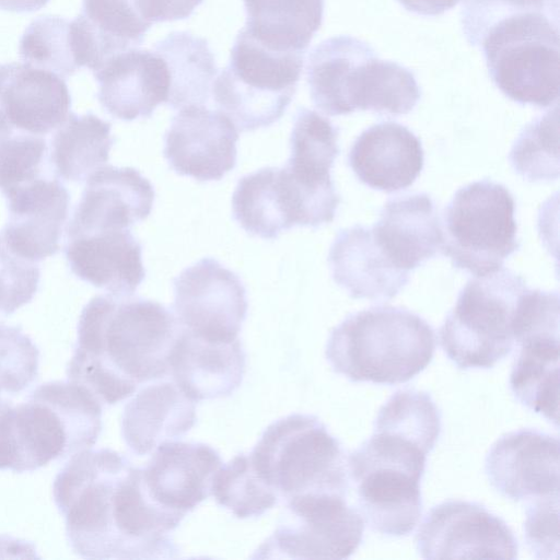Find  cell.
Wrapping results in <instances>:
<instances>
[{
  "instance_id": "cell-42",
  "label": "cell",
  "mask_w": 560,
  "mask_h": 560,
  "mask_svg": "<svg viewBox=\"0 0 560 560\" xmlns=\"http://www.w3.org/2000/svg\"><path fill=\"white\" fill-rule=\"evenodd\" d=\"M39 279L38 264L14 254L0 232V313L10 315L31 302Z\"/></svg>"
},
{
  "instance_id": "cell-3",
  "label": "cell",
  "mask_w": 560,
  "mask_h": 560,
  "mask_svg": "<svg viewBox=\"0 0 560 560\" xmlns=\"http://www.w3.org/2000/svg\"><path fill=\"white\" fill-rule=\"evenodd\" d=\"M102 431L101 401L71 381L47 382L25 402L0 410V469L33 471L91 448Z\"/></svg>"
},
{
  "instance_id": "cell-39",
  "label": "cell",
  "mask_w": 560,
  "mask_h": 560,
  "mask_svg": "<svg viewBox=\"0 0 560 560\" xmlns=\"http://www.w3.org/2000/svg\"><path fill=\"white\" fill-rule=\"evenodd\" d=\"M48 162L45 137L13 131L0 124V190L2 194L43 175Z\"/></svg>"
},
{
  "instance_id": "cell-40",
  "label": "cell",
  "mask_w": 560,
  "mask_h": 560,
  "mask_svg": "<svg viewBox=\"0 0 560 560\" xmlns=\"http://www.w3.org/2000/svg\"><path fill=\"white\" fill-rule=\"evenodd\" d=\"M39 351L20 328L0 324V394H18L38 375Z\"/></svg>"
},
{
  "instance_id": "cell-9",
  "label": "cell",
  "mask_w": 560,
  "mask_h": 560,
  "mask_svg": "<svg viewBox=\"0 0 560 560\" xmlns=\"http://www.w3.org/2000/svg\"><path fill=\"white\" fill-rule=\"evenodd\" d=\"M304 52L271 50L243 27L228 66L213 80L215 105L240 131H253L278 121L298 89Z\"/></svg>"
},
{
  "instance_id": "cell-26",
  "label": "cell",
  "mask_w": 560,
  "mask_h": 560,
  "mask_svg": "<svg viewBox=\"0 0 560 560\" xmlns=\"http://www.w3.org/2000/svg\"><path fill=\"white\" fill-rule=\"evenodd\" d=\"M328 264L334 281L353 299L390 300L410 278L385 256L371 229L359 224L339 231Z\"/></svg>"
},
{
  "instance_id": "cell-23",
  "label": "cell",
  "mask_w": 560,
  "mask_h": 560,
  "mask_svg": "<svg viewBox=\"0 0 560 560\" xmlns=\"http://www.w3.org/2000/svg\"><path fill=\"white\" fill-rule=\"evenodd\" d=\"M168 366L174 383L194 401L223 398L242 383L245 353L240 339L213 342L180 328Z\"/></svg>"
},
{
  "instance_id": "cell-17",
  "label": "cell",
  "mask_w": 560,
  "mask_h": 560,
  "mask_svg": "<svg viewBox=\"0 0 560 560\" xmlns=\"http://www.w3.org/2000/svg\"><path fill=\"white\" fill-rule=\"evenodd\" d=\"M85 180L81 199L67 226V237L129 230L151 213L154 187L138 170L103 165Z\"/></svg>"
},
{
  "instance_id": "cell-7",
  "label": "cell",
  "mask_w": 560,
  "mask_h": 560,
  "mask_svg": "<svg viewBox=\"0 0 560 560\" xmlns=\"http://www.w3.org/2000/svg\"><path fill=\"white\" fill-rule=\"evenodd\" d=\"M522 276L500 268L470 279L439 331L440 345L459 369H490L515 342L521 299L527 290Z\"/></svg>"
},
{
  "instance_id": "cell-38",
  "label": "cell",
  "mask_w": 560,
  "mask_h": 560,
  "mask_svg": "<svg viewBox=\"0 0 560 560\" xmlns=\"http://www.w3.org/2000/svg\"><path fill=\"white\" fill-rule=\"evenodd\" d=\"M558 106L528 124L517 137L509 155L517 174L529 182L551 180L559 176Z\"/></svg>"
},
{
  "instance_id": "cell-33",
  "label": "cell",
  "mask_w": 560,
  "mask_h": 560,
  "mask_svg": "<svg viewBox=\"0 0 560 560\" xmlns=\"http://www.w3.org/2000/svg\"><path fill=\"white\" fill-rule=\"evenodd\" d=\"M510 375L515 398L530 410L559 424V338L522 342Z\"/></svg>"
},
{
  "instance_id": "cell-10",
  "label": "cell",
  "mask_w": 560,
  "mask_h": 560,
  "mask_svg": "<svg viewBox=\"0 0 560 560\" xmlns=\"http://www.w3.org/2000/svg\"><path fill=\"white\" fill-rule=\"evenodd\" d=\"M514 210L512 194L499 183L483 179L462 187L444 210L442 254L475 277L502 268L520 247Z\"/></svg>"
},
{
  "instance_id": "cell-24",
  "label": "cell",
  "mask_w": 560,
  "mask_h": 560,
  "mask_svg": "<svg viewBox=\"0 0 560 560\" xmlns=\"http://www.w3.org/2000/svg\"><path fill=\"white\" fill-rule=\"evenodd\" d=\"M348 159L361 183L385 192L411 186L424 163L419 138L394 121L365 129L353 143Z\"/></svg>"
},
{
  "instance_id": "cell-41",
  "label": "cell",
  "mask_w": 560,
  "mask_h": 560,
  "mask_svg": "<svg viewBox=\"0 0 560 560\" xmlns=\"http://www.w3.org/2000/svg\"><path fill=\"white\" fill-rule=\"evenodd\" d=\"M559 0H466L460 23L467 42L476 46L490 26L508 16L540 12L559 18Z\"/></svg>"
},
{
  "instance_id": "cell-12",
  "label": "cell",
  "mask_w": 560,
  "mask_h": 560,
  "mask_svg": "<svg viewBox=\"0 0 560 560\" xmlns=\"http://www.w3.org/2000/svg\"><path fill=\"white\" fill-rule=\"evenodd\" d=\"M173 287V311L180 328L213 342L238 339L248 303L234 271L206 257L185 268Z\"/></svg>"
},
{
  "instance_id": "cell-14",
  "label": "cell",
  "mask_w": 560,
  "mask_h": 560,
  "mask_svg": "<svg viewBox=\"0 0 560 560\" xmlns=\"http://www.w3.org/2000/svg\"><path fill=\"white\" fill-rule=\"evenodd\" d=\"M238 130L221 110L188 105L173 117L164 136V158L178 175L220 180L236 165Z\"/></svg>"
},
{
  "instance_id": "cell-46",
  "label": "cell",
  "mask_w": 560,
  "mask_h": 560,
  "mask_svg": "<svg viewBox=\"0 0 560 560\" xmlns=\"http://www.w3.org/2000/svg\"><path fill=\"white\" fill-rule=\"evenodd\" d=\"M49 0H0V10L30 13L44 8Z\"/></svg>"
},
{
  "instance_id": "cell-13",
  "label": "cell",
  "mask_w": 560,
  "mask_h": 560,
  "mask_svg": "<svg viewBox=\"0 0 560 560\" xmlns=\"http://www.w3.org/2000/svg\"><path fill=\"white\" fill-rule=\"evenodd\" d=\"M415 544L419 556L428 560H514L518 551L504 521L479 503L462 500L433 506L420 524Z\"/></svg>"
},
{
  "instance_id": "cell-37",
  "label": "cell",
  "mask_w": 560,
  "mask_h": 560,
  "mask_svg": "<svg viewBox=\"0 0 560 560\" xmlns=\"http://www.w3.org/2000/svg\"><path fill=\"white\" fill-rule=\"evenodd\" d=\"M211 494L238 518L260 516L279 499L256 474L245 454L236 455L218 468L212 478Z\"/></svg>"
},
{
  "instance_id": "cell-30",
  "label": "cell",
  "mask_w": 560,
  "mask_h": 560,
  "mask_svg": "<svg viewBox=\"0 0 560 560\" xmlns=\"http://www.w3.org/2000/svg\"><path fill=\"white\" fill-rule=\"evenodd\" d=\"M243 1L244 28L271 50L305 54L323 22L324 0Z\"/></svg>"
},
{
  "instance_id": "cell-43",
  "label": "cell",
  "mask_w": 560,
  "mask_h": 560,
  "mask_svg": "<svg viewBox=\"0 0 560 560\" xmlns=\"http://www.w3.org/2000/svg\"><path fill=\"white\" fill-rule=\"evenodd\" d=\"M525 540L538 559H558L559 497L532 502L524 523Z\"/></svg>"
},
{
  "instance_id": "cell-8",
  "label": "cell",
  "mask_w": 560,
  "mask_h": 560,
  "mask_svg": "<svg viewBox=\"0 0 560 560\" xmlns=\"http://www.w3.org/2000/svg\"><path fill=\"white\" fill-rule=\"evenodd\" d=\"M559 18L528 12L490 26L476 47L495 86L520 104L547 107L559 96Z\"/></svg>"
},
{
  "instance_id": "cell-15",
  "label": "cell",
  "mask_w": 560,
  "mask_h": 560,
  "mask_svg": "<svg viewBox=\"0 0 560 560\" xmlns=\"http://www.w3.org/2000/svg\"><path fill=\"white\" fill-rule=\"evenodd\" d=\"M559 439L522 429L502 435L485 463L492 487L514 501L559 497Z\"/></svg>"
},
{
  "instance_id": "cell-1",
  "label": "cell",
  "mask_w": 560,
  "mask_h": 560,
  "mask_svg": "<svg viewBox=\"0 0 560 560\" xmlns=\"http://www.w3.org/2000/svg\"><path fill=\"white\" fill-rule=\"evenodd\" d=\"M66 536L84 559H168L177 548L170 537L183 516L148 495L142 470L110 450L75 453L52 485Z\"/></svg>"
},
{
  "instance_id": "cell-32",
  "label": "cell",
  "mask_w": 560,
  "mask_h": 560,
  "mask_svg": "<svg viewBox=\"0 0 560 560\" xmlns=\"http://www.w3.org/2000/svg\"><path fill=\"white\" fill-rule=\"evenodd\" d=\"M154 51L168 69L171 86L166 104L171 108L208 102L218 70L205 38L188 32H173L155 44Z\"/></svg>"
},
{
  "instance_id": "cell-36",
  "label": "cell",
  "mask_w": 560,
  "mask_h": 560,
  "mask_svg": "<svg viewBox=\"0 0 560 560\" xmlns=\"http://www.w3.org/2000/svg\"><path fill=\"white\" fill-rule=\"evenodd\" d=\"M81 14L96 39L102 65L110 56L141 45L152 25L140 16L133 0H82Z\"/></svg>"
},
{
  "instance_id": "cell-16",
  "label": "cell",
  "mask_w": 560,
  "mask_h": 560,
  "mask_svg": "<svg viewBox=\"0 0 560 560\" xmlns=\"http://www.w3.org/2000/svg\"><path fill=\"white\" fill-rule=\"evenodd\" d=\"M3 196L8 222L1 234L7 246L33 262L56 255L69 214L70 195L65 185L42 175Z\"/></svg>"
},
{
  "instance_id": "cell-2",
  "label": "cell",
  "mask_w": 560,
  "mask_h": 560,
  "mask_svg": "<svg viewBox=\"0 0 560 560\" xmlns=\"http://www.w3.org/2000/svg\"><path fill=\"white\" fill-rule=\"evenodd\" d=\"M179 331L174 314L155 301L96 295L80 314L68 380L103 404H117L141 384L170 374L168 359Z\"/></svg>"
},
{
  "instance_id": "cell-25",
  "label": "cell",
  "mask_w": 560,
  "mask_h": 560,
  "mask_svg": "<svg viewBox=\"0 0 560 560\" xmlns=\"http://www.w3.org/2000/svg\"><path fill=\"white\" fill-rule=\"evenodd\" d=\"M371 231L385 256L406 272L434 257L443 243L436 207L424 192L388 200Z\"/></svg>"
},
{
  "instance_id": "cell-11",
  "label": "cell",
  "mask_w": 560,
  "mask_h": 560,
  "mask_svg": "<svg viewBox=\"0 0 560 560\" xmlns=\"http://www.w3.org/2000/svg\"><path fill=\"white\" fill-rule=\"evenodd\" d=\"M285 501L281 522L253 558L347 559L360 546L364 522L346 495L305 493Z\"/></svg>"
},
{
  "instance_id": "cell-21",
  "label": "cell",
  "mask_w": 560,
  "mask_h": 560,
  "mask_svg": "<svg viewBox=\"0 0 560 560\" xmlns=\"http://www.w3.org/2000/svg\"><path fill=\"white\" fill-rule=\"evenodd\" d=\"M93 74L98 84V102L117 119L149 118L158 105L167 102L168 69L154 50L133 47L117 52Z\"/></svg>"
},
{
  "instance_id": "cell-28",
  "label": "cell",
  "mask_w": 560,
  "mask_h": 560,
  "mask_svg": "<svg viewBox=\"0 0 560 560\" xmlns=\"http://www.w3.org/2000/svg\"><path fill=\"white\" fill-rule=\"evenodd\" d=\"M24 63L50 71L63 80L82 67L93 71L98 62L92 31L82 14L69 21L45 15L34 20L20 40Z\"/></svg>"
},
{
  "instance_id": "cell-18",
  "label": "cell",
  "mask_w": 560,
  "mask_h": 560,
  "mask_svg": "<svg viewBox=\"0 0 560 560\" xmlns=\"http://www.w3.org/2000/svg\"><path fill=\"white\" fill-rule=\"evenodd\" d=\"M232 211L248 234L265 240L296 225H315L310 200L285 167H264L240 178Z\"/></svg>"
},
{
  "instance_id": "cell-5",
  "label": "cell",
  "mask_w": 560,
  "mask_h": 560,
  "mask_svg": "<svg viewBox=\"0 0 560 560\" xmlns=\"http://www.w3.org/2000/svg\"><path fill=\"white\" fill-rule=\"evenodd\" d=\"M425 462L427 453L417 444L376 431L348 456L359 513L372 530L392 537L413 530L422 511Z\"/></svg>"
},
{
  "instance_id": "cell-6",
  "label": "cell",
  "mask_w": 560,
  "mask_h": 560,
  "mask_svg": "<svg viewBox=\"0 0 560 560\" xmlns=\"http://www.w3.org/2000/svg\"><path fill=\"white\" fill-rule=\"evenodd\" d=\"M248 456L256 474L284 500L305 493H347V458L339 441L315 416L292 413L272 422Z\"/></svg>"
},
{
  "instance_id": "cell-22",
  "label": "cell",
  "mask_w": 560,
  "mask_h": 560,
  "mask_svg": "<svg viewBox=\"0 0 560 560\" xmlns=\"http://www.w3.org/2000/svg\"><path fill=\"white\" fill-rule=\"evenodd\" d=\"M65 255L79 279L115 295H132L145 277L142 246L130 230L67 237Z\"/></svg>"
},
{
  "instance_id": "cell-34",
  "label": "cell",
  "mask_w": 560,
  "mask_h": 560,
  "mask_svg": "<svg viewBox=\"0 0 560 560\" xmlns=\"http://www.w3.org/2000/svg\"><path fill=\"white\" fill-rule=\"evenodd\" d=\"M339 130L315 110L300 108L290 137V158L284 166L291 176L308 188L335 186L330 170L339 155Z\"/></svg>"
},
{
  "instance_id": "cell-29",
  "label": "cell",
  "mask_w": 560,
  "mask_h": 560,
  "mask_svg": "<svg viewBox=\"0 0 560 560\" xmlns=\"http://www.w3.org/2000/svg\"><path fill=\"white\" fill-rule=\"evenodd\" d=\"M375 50L353 36L327 38L310 54L306 80L314 105L329 116L348 115L349 88L358 67Z\"/></svg>"
},
{
  "instance_id": "cell-44",
  "label": "cell",
  "mask_w": 560,
  "mask_h": 560,
  "mask_svg": "<svg viewBox=\"0 0 560 560\" xmlns=\"http://www.w3.org/2000/svg\"><path fill=\"white\" fill-rule=\"evenodd\" d=\"M203 0H133L140 16L148 23L184 20Z\"/></svg>"
},
{
  "instance_id": "cell-4",
  "label": "cell",
  "mask_w": 560,
  "mask_h": 560,
  "mask_svg": "<svg viewBox=\"0 0 560 560\" xmlns=\"http://www.w3.org/2000/svg\"><path fill=\"white\" fill-rule=\"evenodd\" d=\"M433 328L401 307L376 306L346 317L331 331L326 359L351 382H408L432 361Z\"/></svg>"
},
{
  "instance_id": "cell-20",
  "label": "cell",
  "mask_w": 560,
  "mask_h": 560,
  "mask_svg": "<svg viewBox=\"0 0 560 560\" xmlns=\"http://www.w3.org/2000/svg\"><path fill=\"white\" fill-rule=\"evenodd\" d=\"M71 95L59 75L24 62L0 65V124L37 137L54 132L68 117Z\"/></svg>"
},
{
  "instance_id": "cell-31",
  "label": "cell",
  "mask_w": 560,
  "mask_h": 560,
  "mask_svg": "<svg viewBox=\"0 0 560 560\" xmlns=\"http://www.w3.org/2000/svg\"><path fill=\"white\" fill-rule=\"evenodd\" d=\"M114 142L110 122L92 113L70 112L48 145L51 173L57 178L81 183L107 163Z\"/></svg>"
},
{
  "instance_id": "cell-45",
  "label": "cell",
  "mask_w": 560,
  "mask_h": 560,
  "mask_svg": "<svg viewBox=\"0 0 560 560\" xmlns=\"http://www.w3.org/2000/svg\"><path fill=\"white\" fill-rule=\"evenodd\" d=\"M462 0H398L409 12L419 15H440L454 8Z\"/></svg>"
},
{
  "instance_id": "cell-35",
  "label": "cell",
  "mask_w": 560,
  "mask_h": 560,
  "mask_svg": "<svg viewBox=\"0 0 560 560\" xmlns=\"http://www.w3.org/2000/svg\"><path fill=\"white\" fill-rule=\"evenodd\" d=\"M374 431L401 436L428 454L441 433V413L428 393L398 390L378 410Z\"/></svg>"
},
{
  "instance_id": "cell-19",
  "label": "cell",
  "mask_w": 560,
  "mask_h": 560,
  "mask_svg": "<svg viewBox=\"0 0 560 560\" xmlns=\"http://www.w3.org/2000/svg\"><path fill=\"white\" fill-rule=\"evenodd\" d=\"M219 453L203 443L165 441L142 468L150 499L162 509L185 516L211 494Z\"/></svg>"
},
{
  "instance_id": "cell-27",
  "label": "cell",
  "mask_w": 560,
  "mask_h": 560,
  "mask_svg": "<svg viewBox=\"0 0 560 560\" xmlns=\"http://www.w3.org/2000/svg\"><path fill=\"white\" fill-rule=\"evenodd\" d=\"M195 422V401L174 382H156L141 388L125 406L121 434L135 455L144 456L161 443L183 436Z\"/></svg>"
}]
</instances>
